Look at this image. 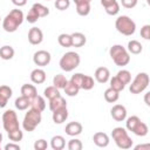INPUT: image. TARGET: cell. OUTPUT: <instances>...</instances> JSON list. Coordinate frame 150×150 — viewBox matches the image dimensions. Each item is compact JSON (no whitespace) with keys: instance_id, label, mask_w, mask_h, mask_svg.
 <instances>
[{"instance_id":"obj_1","label":"cell","mask_w":150,"mask_h":150,"mask_svg":"<svg viewBox=\"0 0 150 150\" xmlns=\"http://www.w3.org/2000/svg\"><path fill=\"white\" fill-rule=\"evenodd\" d=\"M23 13L21 9H12L2 20V28L7 32V33H13L15 32L19 26L23 22Z\"/></svg>"},{"instance_id":"obj_2","label":"cell","mask_w":150,"mask_h":150,"mask_svg":"<svg viewBox=\"0 0 150 150\" xmlns=\"http://www.w3.org/2000/svg\"><path fill=\"white\" fill-rule=\"evenodd\" d=\"M109 55H110L111 60L114 61V63L116 66L123 67V66H127L130 62L129 52L122 45H114V46H111L110 49H109Z\"/></svg>"},{"instance_id":"obj_3","label":"cell","mask_w":150,"mask_h":150,"mask_svg":"<svg viewBox=\"0 0 150 150\" xmlns=\"http://www.w3.org/2000/svg\"><path fill=\"white\" fill-rule=\"evenodd\" d=\"M111 137L115 141V144L120 149H130L132 146V139L128 135V131L125 128L116 127L111 131Z\"/></svg>"},{"instance_id":"obj_4","label":"cell","mask_w":150,"mask_h":150,"mask_svg":"<svg viewBox=\"0 0 150 150\" xmlns=\"http://www.w3.org/2000/svg\"><path fill=\"white\" fill-rule=\"evenodd\" d=\"M81 62V57L76 52H67L62 55V57L60 59V68L63 71H73L75 68L79 67Z\"/></svg>"},{"instance_id":"obj_5","label":"cell","mask_w":150,"mask_h":150,"mask_svg":"<svg viewBox=\"0 0 150 150\" xmlns=\"http://www.w3.org/2000/svg\"><path fill=\"white\" fill-rule=\"evenodd\" d=\"M41 120H42V116H41V111L36 110V109H33L30 108L25 117H23V121H22V128L25 131H34L35 128L41 123Z\"/></svg>"},{"instance_id":"obj_6","label":"cell","mask_w":150,"mask_h":150,"mask_svg":"<svg viewBox=\"0 0 150 150\" xmlns=\"http://www.w3.org/2000/svg\"><path fill=\"white\" fill-rule=\"evenodd\" d=\"M115 27L118 33L130 36L136 30V23L132 19H130L128 15H120L115 21Z\"/></svg>"},{"instance_id":"obj_7","label":"cell","mask_w":150,"mask_h":150,"mask_svg":"<svg viewBox=\"0 0 150 150\" xmlns=\"http://www.w3.org/2000/svg\"><path fill=\"white\" fill-rule=\"evenodd\" d=\"M149 82H150V79L146 73H138L135 76L134 81L131 82L129 90L131 94H141L142 91H144L148 88Z\"/></svg>"},{"instance_id":"obj_8","label":"cell","mask_w":150,"mask_h":150,"mask_svg":"<svg viewBox=\"0 0 150 150\" xmlns=\"http://www.w3.org/2000/svg\"><path fill=\"white\" fill-rule=\"evenodd\" d=\"M2 127L4 129L9 132L13 130H16L20 128L19 125V120H18V115L14 110L8 109L2 114Z\"/></svg>"},{"instance_id":"obj_9","label":"cell","mask_w":150,"mask_h":150,"mask_svg":"<svg viewBox=\"0 0 150 150\" xmlns=\"http://www.w3.org/2000/svg\"><path fill=\"white\" fill-rule=\"evenodd\" d=\"M50 60H52V56H50V53L45 50V49H41V50H38L34 53L33 55V62L39 66V67H46L50 63Z\"/></svg>"},{"instance_id":"obj_10","label":"cell","mask_w":150,"mask_h":150,"mask_svg":"<svg viewBox=\"0 0 150 150\" xmlns=\"http://www.w3.org/2000/svg\"><path fill=\"white\" fill-rule=\"evenodd\" d=\"M110 115L115 121L122 122L127 118V109L122 104H115L110 110Z\"/></svg>"},{"instance_id":"obj_11","label":"cell","mask_w":150,"mask_h":150,"mask_svg":"<svg viewBox=\"0 0 150 150\" xmlns=\"http://www.w3.org/2000/svg\"><path fill=\"white\" fill-rule=\"evenodd\" d=\"M43 40V33L38 27H32L28 32V41L30 45H40Z\"/></svg>"},{"instance_id":"obj_12","label":"cell","mask_w":150,"mask_h":150,"mask_svg":"<svg viewBox=\"0 0 150 150\" xmlns=\"http://www.w3.org/2000/svg\"><path fill=\"white\" fill-rule=\"evenodd\" d=\"M82 130H83L82 124H81L80 122H76V121H74V122H69V123L66 125V128H64L66 134H67L68 136H71V137H74V136H79V135L82 132Z\"/></svg>"},{"instance_id":"obj_13","label":"cell","mask_w":150,"mask_h":150,"mask_svg":"<svg viewBox=\"0 0 150 150\" xmlns=\"http://www.w3.org/2000/svg\"><path fill=\"white\" fill-rule=\"evenodd\" d=\"M95 80L98 83H107L110 79V71L107 67H98L95 70Z\"/></svg>"},{"instance_id":"obj_14","label":"cell","mask_w":150,"mask_h":150,"mask_svg":"<svg viewBox=\"0 0 150 150\" xmlns=\"http://www.w3.org/2000/svg\"><path fill=\"white\" fill-rule=\"evenodd\" d=\"M93 141L95 143V145H97L98 148H105L109 145V136L105 134V132H102V131H98L96 134H94L93 136Z\"/></svg>"},{"instance_id":"obj_15","label":"cell","mask_w":150,"mask_h":150,"mask_svg":"<svg viewBox=\"0 0 150 150\" xmlns=\"http://www.w3.org/2000/svg\"><path fill=\"white\" fill-rule=\"evenodd\" d=\"M46 71L41 68H35L30 73V81L35 84H41L46 81Z\"/></svg>"},{"instance_id":"obj_16","label":"cell","mask_w":150,"mask_h":150,"mask_svg":"<svg viewBox=\"0 0 150 150\" xmlns=\"http://www.w3.org/2000/svg\"><path fill=\"white\" fill-rule=\"evenodd\" d=\"M71 36V47H76V48H80L82 46L86 45L87 42V38L83 33L81 32H75L73 34H70Z\"/></svg>"},{"instance_id":"obj_17","label":"cell","mask_w":150,"mask_h":150,"mask_svg":"<svg viewBox=\"0 0 150 150\" xmlns=\"http://www.w3.org/2000/svg\"><path fill=\"white\" fill-rule=\"evenodd\" d=\"M52 117H53V122H54L55 124H61V123H63V122L68 118V110H67V107L53 111V116H52Z\"/></svg>"},{"instance_id":"obj_18","label":"cell","mask_w":150,"mask_h":150,"mask_svg":"<svg viewBox=\"0 0 150 150\" xmlns=\"http://www.w3.org/2000/svg\"><path fill=\"white\" fill-rule=\"evenodd\" d=\"M64 107H67V102H66V98L62 97L61 95L53 100H49V109L52 112L55 110H59L61 108H64Z\"/></svg>"},{"instance_id":"obj_19","label":"cell","mask_w":150,"mask_h":150,"mask_svg":"<svg viewBox=\"0 0 150 150\" xmlns=\"http://www.w3.org/2000/svg\"><path fill=\"white\" fill-rule=\"evenodd\" d=\"M30 108L36 109L39 111H43L46 109V101L42 96L40 95H35L33 98H30Z\"/></svg>"},{"instance_id":"obj_20","label":"cell","mask_w":150,"mask_h":150,"mask_svg":"<svg viewBox=\"0 0 150 150\" xmlns=\"http://www.w3.org/2000/svg\"><path fill=\"white\" fill-rule=\"evenodd\" d=\"M21 95L25 97H28L29 100L33 98L35 95H38V90L34 84H29V83H25L21 87Z\"/></svg>"},{"instance_id":"obj_21","label":"cell","mask_w":150,"mask_h":150,"mask_svg":"<svg viewBox=\"0 0 150 150\" xmlns=\"http://www.w3.org/2000/svg\"><path fill=\"white\" fill-rule=\"evenodd\" d=\"M50 146L53 150H62L66 146V139L63 136L61 135H56L53 136L50 139Z\"/></svg>"},{"instance_id":"obj_22","label":"cell","mask_w":150,"mask_h":150,"mask_svg":"<svg viewBox=\"0 0 150 150\" xmlns=\"http://www.w3.org/2000/svg\"><path fill=\"white\" fill-rule=\"evenodd\" d=\"M127 50H128L130 54H135V55H137V54H141V53H142V50H143V46L141 45L139 41H137V40H131V41L128 42Z\"/></svg>"},{"instance_id":"obj_23","label":"cell","mask_w":150,"mask_h":150,"mask_svg":"<svg viewBox=\"0 0 150 150\" xmlns=\"http://www.w3.org/2000/svg\"><path fill=\"white\" fill-rule=\"evenodd\" d=\"M14 48L12 46L5 45L2 47H0V57L2 60H11L14 56Z\"/></svg>"},{"instance_id":"obj_24","label":"cell","mask_w":150,"mask_h":150,"mask_svg":"<svg viewBox=\"0 0 150 150\" xmlns=\"http://www.w3.org/2000/svg\"><path fill=\"white\" fill-rule=\"evenodd\" d=\"M118 97H120V91H116L115 89H112L110 87L108 89H105V91H104V100L107 102L115 103L118 100Z\"/></svg>"},{"instance_id":"obj_25","label":"cell","mask_w":150,"mask_h":150,"mask_svg":"<svg viewBox=\"0 0 150 150\" xmlns=\"http://www.w3.org/2000/svg\"><path fill=\"white\" fill-rule=\"evenodd\" d=\"M14 104L18 110H26V109H28V107H30V100L28 97H25L21 95L15 100Z\"/></svg>"},{"instance_id":"obj_26","label":"cell","mask_w":150,"mask_h":150,"mask_svg":"<svg viewBox=\"0 0 150 150\" xmlns=\"http://www.w3.org/2000/svg\"><path fill=\"white\" fill-rule=\"evenodd\" d=\"M68 80L66 79V76L63 74H57L53 77V86L56 87L57 89H63L67 84Z\"/></svg>"},{"instance_id":"obj_27","label":"cell","mask_w":150,"mask_h":150,"mask_svg":"<svg viewBox=\"0 0 150 150\" xmlns=\"http://www.w3.org/2000/svg\"><path fill=\"white\" fill-rule=\"evenodd\" d=\"M57 42L61 47H64V48L71 47V36H70V34H66V33L60 34L57 36Z\"/></svg>"},{"instance_id":"obj_28","label":"cell","mask_w":150,"mask_h":150,"mask_svg":"<svg viewBox=\"0 0 150 150\" xmlns=\"http://www.w3.org/2000/svg\"><path fill=\"white\" fill-rule=\"evenodd\" d=\"M59 90H60V89H57L56 87L49 86V87H47V88L43 90V95H45V97H47L48 100H53V98H55V97H57V96L61 95Z\"/></svg>"},{"instance_id":"obj_29","label":"cell","mask_w":150,"mask_h":150,"mask_svg":"<svg viewBox=\"0 0 150 150\" xmlns=\"http://www.w3.org/2000/svg\"><path fill=\"white\" fill-rule=\"evenodd\" d=\"M63 89H64L66 95H68V96H70V97L76 96V95L79 94V91H80V88H79L77 86H75V84H74L73 82H70V81L67 82V84H66V87H64Z\"/></svg>"},{"instance_id":"obj_30","label":"cell","mask_w":150,"mask_h":150,"mask_svg":"<svg viewBox=\"0 0 150 150\" xmlns=\"http://www.w3.org/2000/svg\"><path fill=\"white\" fill-rule=\"evenodd\" d=\"M136 136H141V137H143V136H146L148 135V132H149V128H148V125L144 123V122H139L138 124H137V127L134 129V131H132Z\"/></svg>"},{"instance_id":"obj_31","label":"cell","mask_w":150,"mask_h":150,"mask_svg":"<svg viewBox=\"0 0 150 150\" xmlns=\"http://www.w3.org/2000/svg\"><path fill=\"white\" fill-rule=\"evenodd\" d=\"M141 122V118L138 116H130L127 118V122H125V128L127 130L129 131H134V129L137 127V124Z\"/></svg>"},{"instance_id":"obj_32","label":"cell","mask_w":150,"mask_h":150,"mask_svg":"<svg viewBox=\"0 0 150 150\" xmlns=\"http://www.w3.org/2000/svg\"><path fill=\"white\" fill-rule=\"evenodd\" d=\"M95 86V81L91 76L89 75H84L83 76V80H82V83H81V89H84V90H90L93 89Z\"/></svg>"},{"instance_id":"obj_33","label":"cell","mask_w":150,"mask_h":150,"mask_svg":"<svg viewBox=\"0 0 150 150\" xmlns=\"http://www.w3.org/2000/svg\"><path fill=\"white\" fill-rule=\"evenodd\" d=\"M109 80H110V88L115 89L116 91H122L125 88V84L117 76H114V77H111Z\"/></svg>"},{"instance_id":"obj_34","label":"cell","mask_w":150,"mask_h":150,"mask_svg":"<svg viewBox=\"0 0 150 150\" xmlns=\"http://www.w3.org/2000/svg\"><path fill=\"white\" fill-rule=\"evenodd\" d=\"M32 7L36 11V13L39 14V16H40V18H45V16H47V15L49 14V8H48V7H46V6H43L42 4L36 2V4H34Z\"/></svg>"},{"instance_id":"obj_35","label":"cell","mask_w":150,"mask_h":150,"mask_svg":"<svg viewBox=\"0 0 150 150\" xmlns=\"http://www.w3.org/2000/svg\"><path fill=\"white\" fill-rule=\"evenodd\" d=\"M76 13L81 16H87L90 13V4H77Z\"/></svg>"},{"instance_id":"obj_36","label":"cell","mask_w":150,"mask_h":150,"mask_svg":"<svg viewBox=\"0 0 150 150\" xmlns=\"http://www.w3.org/2000/svg\"><path fill=\"white\" fill-rule=\"evenodd\" d=\"M116 76H117L124 84H129V83L131 82V74H130V71L127 70V69H122V70H120V71L117 73Z\"/></svg>"},{"instance_id":"obj_37","label":"cell","mask_w":150,"mask_h":150,"mask_svg":"<svg viewBox=\"0 0 150 150\" xmlns=\"http://www.w3.org/2000/svg\"><path fill=\"white\" fill-rule=\"evenodd\" d=\"M7 134H8V138H9L12 142H15V143L20 142V141L23 138V132L21 131V129H20V128H19V129H16V130L9 131V132H7Z\"/></svg>"},{"instance_id":"obj_38","label":"cell","mask_w":150,"mask_h":150,"mask_svg":"<svg viewBox=\"0 0 150 150\" xmlns=\"http://www.w3.org/2000/svg\"><path fill=\"white\" fill-rule=\"evenodd\" d=\"M104 11H105V13H107L108 15H116V14H118V12H120V4H118L117 1H115V2L111 4L110 6L105 7Z\"/></svg>"},{"instance_id":"obj_39","label":"cell","mask_w":150,"mask_h":150,"mask_svg":"<svg viewBox=\"0 0 150 150\" xmlns=\"http://www.w3.org/2000/svg\"><path fill=\"white\" fill-rule=\"evenodd\" d=\"M68 149L69 150H81L82 148H83V145H82V142L80 141V139H77V138H71L69 142H68Z\"/></svg>"},{"instance_id":"obj_40","label":"cell","mask_w":150,"mask_h":150,"mask_svg":"<svg viewBox=\"0 0 150 150\" xmlns=\"http://www.w3.org/2000/svg\"><path fill=\"white\" fill-rule=\"evenodd\" d=\"M54 6H55V8L59 9V11H66V9L69 8L70 1H69V0H55Z\"/></svg>"},{"instance_id":"obj_41","label":"cell","mask_w":150,"mask_h":150,"mask_svg":"<svg viewBox=\"0 0 150 150\" xmlns=\"http://www.w3.org/2000/svg\"><path fill=\"white\" fill-rule=\"evenodd\" d=\"M40 19V16H39V14L36 13V11L32 7L30 9H29V12H28V14H27V16H26V20L29 22V23H35L38 20Z\"/></svg>"},{"instance_id":"obj_42","label":"cell","mask_w":150,"mask_h":150,"mask_svg":"<svg viewBox=\"0 0 150 150\" xmlns=\"http://www.w3.org/2000/svg\"><path fill=\"white\" fill-rule=\"evenodd\" d=\"M13 95V90L11 87L8 86H0V96L6 97L7 100H9Z\"/></svg>"},{"instance_id":"obj_43","label":"cell","mask_w":150,"mask_h":150,"mask_svg":"<svg viewBox=\"0 0 150 150\" xmlns=\"http://www.w3.org/2000/svg\"><path fill=\"white\" fill-rule=\"evenodd\" d=\"M83 74L82 73H76V74H74L73 76H71V79H70V82H73L75 86H77L80 89H81V83H82V80H83Z\"/></svg>"},{"instance_id":"obj_44","label":"cell","mask_w":150,"mask_h":150,"mask_svg":"<svg viewBox=\"0 0 150 150\" xmlns=\"http://www.w3.org/2000/svg\"><path fill=\"white\" fill-rule=\"evenodd\" d=\"M47 148H48V143L43 138H40V139L35 141V143H34V149L35 150H46Z\"/></svg>"},{"instance_id":"obj_45","label":"cell","mask_w":150,"mask_h":150,"mask_svg":"<svg viewBox=\"0 0 150 150\" xmlns=\"http://www.w3.org/2000/svg\"><path fill=\"white\" fill-rule=\"evenodd\" d=\"M141 36L144 40H150V25H144L141 28Z\"/></svg>"},{"instance_id":"obj_46","label":"cell","mask_w":150,"mask_h":150,"mask_svg":"<svg viewBox=\"0 0 150 150\" xmlns=\"http://www.w3.org/2000/svg\"><path fill=\"white\" fill-rule=\"evenodd\" d=\"M138 0H121V4L124 8H128V9H131L134 8L136 5H137Z\"/></svg>"},{"instance_id":"obj_47","label":"cell","mask_w":150,"mask_h":150,"mask_svg":"<svg viewBox=\"0 0 150 150\" xmlns=\"http://www.w3.org/2000/svg\"><path fill=\"white\" fill-rule=\"evenodd\" d=\"M5 150H20V145L15 142H12L5 145Z\"/></svg>"},{"instance_id":"obj_48","label":"cell","mask_w":150,"mask_h":150,"mask_svg":"<svg viewBox=\"0 0 150 150\" xmlns=\"http://www.w3.org/2000/svg\"><path fill=\"white\" fill-rule=\"evenodd\" d=\"M13 5H15L16 7H22L27 4V0H12Z\"/></svg>"},{"instance_id":"obj_49","label":"cell","mask_w":150,"mask_h":150,"mask_svg":"<svg viewBox=\"0 0 150 150\" xmlns=\"http://www.w3.org/2000/svg\"><path fill=\"white\" fill-rule=\"evenodd\" d=\"M115 1H117V0H101V5L105 8V7H108V6H110L111 4H114Z\"/></svg>"},{"instance_id":"obj_50","label":"cell","mask_w":150,"mask_h":150,"mask_svg":"<svg viewBox=\"0 0 150 150\" xmlns=\"http://www.w3.org/2000/svg\"><path fill=\"white\" fill-rule=\"evenodd\" d=\"M7 102H8V100L6 97L0 96V108H5L7 105Z\"/></svg>"},{"instance_id":"obj_51","label":"cell","mask_w":150,"mask_h":150,"mask_svg":"<svg viewBox=\"0 0 150 150\" xmlns=\"http://www.w3.org/2000/svg\"><path fill=\"white\" fill-rule=\"evenodd\" d=\"M73 1H74L75 5H77V4H90L91 2V0H73Z\"/></svg>"},{"instance_id":"obj_52","label":"cell","mask_w":150,"mask_h":150,"mask_svg":"<svg viewBox=\"0 0 150 150\" xmlns=\"http://www.w3.org/2000/svg\"><path fill=\"white\" fill-rule=\"evenodd\" d=\"M149 95H150V93H146L145 96H144V101H145V104H146V105H150V102H149Z\"/></svg>"},{"instance_id":"obj_53","label":"cell","mask_w":150,"mask_h":150,"mask_svg":"<svg viewBox=\"0 0 150 150\" xmlns=\"http://www.w3.org/2000/svg\"><path fill=\"white\" fill-rule=\"evenodd\" d=\"M135 149H136V150H138V149H149V144H145V145H137V146H135Z\"/></svg>"},{"instance_id":"obj_54","label":"cell","mask_w":150,"mask_h":150,"mask_svg":"<svg viewBox=\"0 0 150 150\" xmlns=\"http://www.w3.org/2000/svg\"><path fill=\"white\" fill-rule=\"evenodd\" d=\"M1 143H2V134L0 132V148H1Z\"/></svg>"},{"instance_id":"obj_55","label":"cell","mask_w":150,"mask_h":150,"mask_svg":"<svg viewBox=\"0 0 150 150\" xmlns=\"http://www.w3.org/2000/svg\"><path fill=\"white\" fill-rule=\"evenodd\" d=\"M46 1H49V0H46Z\"/></svg>"},{"instance_id":"obj_56","label":"cell","mask_w":150,"mask_h":150,"mask_svg":"<svg viewBox=\"0 0 150 150\" xmlns=\"http://www.w3.org/2000/svg\"><path fill=\"white\" fill-rule=\"evenodd\" d=\"M0 20H1V19H0Z\"/></svg>"}]
</instances>
